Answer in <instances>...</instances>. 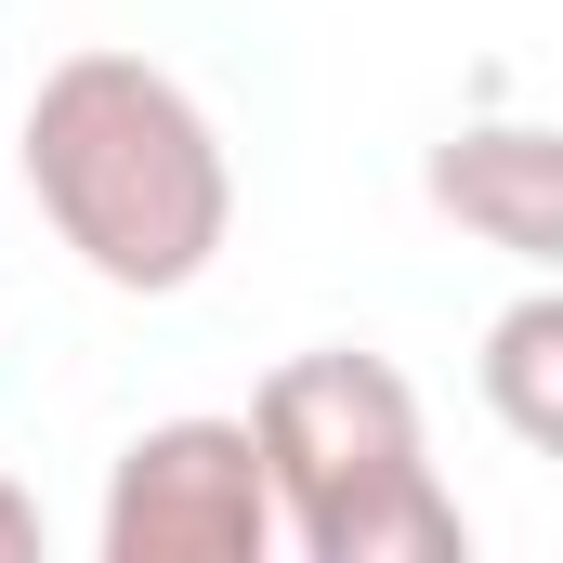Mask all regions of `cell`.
<instances>
[{
  "instance_id": "obj_1",
  "label": "cell",
  "mask_w": 563,
  "mask_h": 563,
  "mask_svg": "<svg viewBox=\"0 0 563 563\" xmlns=\"http://www.w3.org/2000/svg\"><path fill=\"white\" fill-rule=\"evenodd\" d=\"M26 197L79 250V276L170 301L223 263L236 236V157L223 119L157 66V53H66L26 92Z\"/></svg>"
},
{
  "instance_id": "obj_5",
  "label": "cell",
  "mask_w": 563,
  "mask_h": 563,
  "mask_svg": "<svg viewBox=\"0 0 563 563\" xmlns=\"http://www.w3.org/2000/svg\"><path fill=\"white\" fill-rule=\"evenodd\" d=\"M485 407H498V432L525 445V459H563V288L538 276L498 328H485Z\"/></svg>"
},
{
  "instance_id": "obj_4",
  "label": "cell",
  "mask_w": 563,
  "mask_h": 563,
  "mask_svg": "<svg viewBox=\"0 0 563 563\" xmlns=\"http://www.w3.org/2000/svg\"><path fill=\"white\" fill-rule=\"evenodd\" d=\"M420 184H432V210L459 236H485L498 263H525V276L563 263V132L551 119H459Z\"/></svg>"
},
{
  "instance_id": "obj_3",
  "label": "cell",
  "mask_w": 563,
  "mask_h": 563,
  "mask_svg": "<svg viewBox=\"0 0 563 563\" xmlns=\"http://www.w3.org/2000/svg\"><path fill=\"white\" fill-rule=\"evenodd\" d=\"M92 551L106 563H263L276 551V485H263V445L250 420H144L106 472V511H92Z\"/></svg>"
},
{
  "instance_id": "obj_6",
  "label": "cell",
  "mask_w": 563,
  "mask_h": 563,
  "mask_svg": "<svg viewBox=\"0 0 563 563\" xmlns=\"http://www.w3.org/2000/svg\"><path fill=\"white\" fill-rule=\"evenodd\" d=\"M26 551H40V498L0 472V563H26Z\"/></svg>"
},
{
  "instance_id": "obj_2",
  "label": "cell",
  "mask_w": 563,
  "mask_h": 563,
  "mask_svg": "<svg viewBox=\"0 0 563 563\" xmlns=\"http://www.w3.org/2000/svg\"><path fill=\"white\" fill-rule=\"evenodd\" d=\"M250 445L276 485V538L301 563H459L472 551V511L432 472L420 380L394 354H354V341L276 354L250 394Z\"/></svg>"
}]
</instances>
